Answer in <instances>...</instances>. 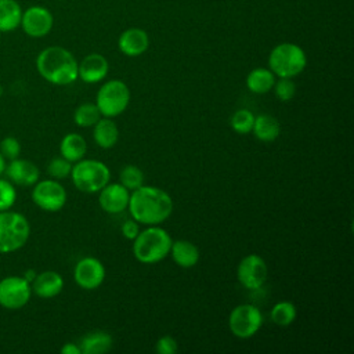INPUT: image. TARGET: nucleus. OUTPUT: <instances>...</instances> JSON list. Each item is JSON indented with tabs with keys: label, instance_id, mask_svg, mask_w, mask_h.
<instances>
[{
	"label": "nucleus",
	"instance_id": "1",
	"mask_svg": "<svg viewBox=\"0 0 354 354\" xmlns=\"http://www.w3.org/2000/svg\"><path fill=\"white\" fill-rule=\"evenodd\" d=\"M127 209L138 224L159 225L170 217L173 199L159 187L141 185L130 192Z\"/></svg>",
	"mask_w": 354,
	"mask_h": 354
},
{
	"label": "nucleus",
	"instance_id": "2",
	"mask_svg": "<svg viewBox=\"0 0 354 354\" xmlns=\"http://www.w3.org/2000/svg\"><path fill=\"white\" fill-rule=\"evenodd\" d=\"M36 68L44 80L57 86H66L77 79V61L61 46L41 50L36 58Z\"/></svg>",
	"mask_w": 354,
	"mask_h": 354
},
{
	"label": "nucleus",
	"instance_id": "3",
	"mask_svg": "<svg viewBox=\"0 0 354 354\" xmlns=\"http://www.w3.org/2000/svg\"><path fill=\"white\" fill-rule=\"evenodd\" d=\"M171 236L159 225H148L133 241V254L142 264L162 261L170 252Z\"/></svg>",
	"mask_w": 354,
	"mask_h": 354
},
{
	"label": "nucleus",
	"instance_id": "4",
	"mask_svg": "<svg viewBox=\"0 0 354 354\" xmlns=\"http://www.w3.org/2000/svg\"><path fill=\"white\" fill-rule=\"evenodd\" d=\"M307 65L304 50L295 43L277 44L268 55V69L277 77H295Z\"/></svg>",
	"mask_w": 354,
	"mask_h": 354
},
{
	"label": "nucleus",
	"instance_id": "5",
	"mask_svg": "<svg viewBox=\"0 0 354 354\" xmlns=\"http://www.w3.org/2000/svg\"><path fill=\"white\" fill-rule=\"evenodd\" d=\"M71 178L79 191L86 194H95L109 183L111 171L104 162L83 158L72 165Z\"/></svg>",
	"mask_w": 354,
	"mask_h": 354
},
{
	"label": "nucleus",
	"instance_id": "6",
	"mask_svg": "<svg viewBox=\"0 0 354 354\" xmlns=\"http://www.w3.org/2000/svg\"><path fill=\"white\" fill-rule=\"evenodd\" d=\"M30 225L28 218L12 210L0 212V253L21 249L29 239Z\"/></svg>",
	"mask_w": 354,
	"mask_h": 354
},
{
	"label": "nucleus",
	"instance_id": "7",
	"mask_svg": "<svg viewBox=\"0 0 354 354\" xmlns=\"http://www.w3.org/2000/svg\"><path fill=\"white\" fill-rule=\"evenodd\" d=\"M130 97L129 86L119 79H112L105 82L97 91L95 105L104 118L113 119L126 111Z\"/></svg>",
	"mask_w": 354,
	"mask_h": 354
},
{
	"label": "nucleus",
	"instance_id": "8",
	"mask_svg": "<svg viewBox=\"0 0 354 354\" xmlns=\"http://www.w3.org/2000/svg\"><path fill=\"white\" fill-rule=\"evenodd\" d=\"M263 325V314L254 304L243 303L232 308L228 317L230 332L238 339L254 336Z\"/></svg>",
	"mask_w": 354,
	"mask_h": 354
},
{
	"label": "nucleus",
	"instance_id": "9",
	"mask_svg": "<svg viewBox=\"0 0 354 354\" xmlns=\"http://www.w3.org/2000/svg\"><path fill=\"white\" fill-rule=\"evenodd\" d=\"M66 189L54 178L37 181L32 189V201L46 212L61 210L66 203Z\"/></svg>",
	"mask_w": 354,
	"mask_h": 354
},
{
	"label": "nucleus",
	"instance_id": "10",
	"mask_svg": "<svg viewBox=\"0 0 354 354\" xmlns=\"http://www.w3.org/2000/svg\"><path fill=\"white\" fill-rule=\"evenodd\" d=\"M32 296V286L24 277L10 275L0 281V306L8 310L22 308Z\"/></svg>",
	"mask_w": 354,
	"mask_h": 354
},
{
	"label": "nucleus",
	"instance_id": "11",
	"mask_svg": "<svg viewBox=\"0 0 354 354\" xmlns=\"http://www.w3.org/2000/svg\"><path fill=\"white\" fill-rule=\"evenodd\" d=\"M268 277V267L266 260L259 254H248L245 256L236 268V278L239 283L249 289L254 290L261 288Z\"/></svg>",
	"mask_w": 354,
	"mask_h": 354
},
{
	"label": "nucleus",
	"instance_id": "12",
	"mask_svg": "<svg viewBox=\"0 0 354 354\" xmlns=\"http://www.w3.org/2000/svg\"><path fill=\"white\" fill-rule=\"evenodd\" d=\"M54 25L51 11L43 6H30L22 11L19 26L30 37H43L50 33Z\"/></svg>",
	"mask_w": 354,
	"mask_h": 354
},
{
	"label": "nucleus",
	"instance_id": "13",
	"mask_svg": "<svg viewBox=\"0 0 354 354\" xmlns=\"http://www.w3.org/2000/svg\"><path fill=\"white\" fill-rule=\"evenodd\" d=\"M73 279L82 289L94 290L105 279V267L97 257H83L73 268Z\"/></svg>",
	"mask_w": 354,
	"mask_h": 354
},
{
	"label": "nucleus",
	"instance_id": "14",
	"mask_svg": "<svg viewBox=\"0 0 354 354\" xmlns=\"http://www.w3.org/2000/svg\"><path fill=\"white\" fill-rule=\"evenodd\" d=\"M130 191L120 183H108L101 191L98 203L101 209L109 214H118L127 209Z\"/></svg>",
	"mask_w": 354,
	"mask_h": 354
},
{
	"label": "nucleus",
	"instance_id": "15",
	"mask_svg": "<svg viewBox=\"0 0 354 354\" xmlns=\"http://www.w3.org/2000/svg\"><path fill=\"white\" fill-rule=\"evenodd\" d=\"M4 173L12 184L21 187L35 185L40 177L39 167L33 162L21 158L10 160V163L6 165Z\"/></svg>",
	"mask_w": 354,
	"mask_h": 354
},
{
	"label": "nucleus",
	"instance_id": "16",
	"mask_svg": "<svg viewBox=\"0 0 354 354\" xmlns=\"http://www.w3.org/2000/svg\"><path fill=\"white\" fill-rule=\"evenodd\" d=\"M109 71V64L106 58L98 53L86 55L80 64H77V77L84 83L94 84L101 82Z\"/></svg>",
	"mask_w": 354,
	"mask_h": 354
},
{
	"label": "nucleus",
	"instance_id": "17",
	"mask_svg": "<svg viewBox=\"0 0 354 354\" xmlns=\"http://www.w3.org/2000/svg\"><path fill=\"white\" fill-rule=\"evenodd\" d=\"M149 37L144 29L129 28L118 39V47L120 53L127 57H138L148 50Z\"/></svg>",
	"mask_w": 354,
	"mask_h": 354
},
{
	"label": "nucleus",
	"instance_id": "18",
	"mask_svg": "<svg viewBox=\"0 0 354 354\" xmlns=\"http://www.w3.org/2000/svg\"><path fill=\"white\" fill-rule=\"evenodd\" d=\"M30 286L36 296L41 299H51L61 293L64 288V278L55 271H43L36 274Z\"/></svg>",
	"mask_w": 354,
	"mask_h": 354
},
{
	"label": "nucleus",
	"instance_id": "19",
	"mask_svg": "<svg viewBox=\"0 0 354 354\" xmlns=\"http://www.w3.org/2000/svg\"><path fill=\"white\" fill-rule=\"evenodd\" d=\"M169 254L171 256L173 261L181 268L195 267L201 257L198 246L187 239L173 241Z\"/></svg>",
	"mask_w": 354,
	"mask_h": 354
},
{
	"label": "nucleus",
	"instance_id": "20",
	"mask_svg": "<svg viewBox=\"0 0 354 354\" xmlns=\"http://www.w3.org/2000/svg\"><path fill=\"white\" fill-rule=\"evenodd\" d=\"M113 339L106 330L87 332L79 342L82 354H105L112 348Z\"/></svg>",
	"mask_w": 354,
	"mask_h": 354
},
{
	"label": "nucleus",
	"instance_id": "21",
	"mask_svg": "<svg viewBox=\"0 0 354 354\" xmlns=\"http://www.w3.org/2000/svg\"><path fill=\"white\" fill-rule=\"evenodd\" d=\"M93 127V138L100 148L109 149L115 147L119 140V129L112 118L102 116Z\"/></svg>",
	"mask_w": 354,
	"mask_h": 354
},
{
	"label": "nucleus",
	"instance_id": "22",
	"mask_svg": "<svg viewBox=\"0 0 354 354\" xmlns=\"http://www.w3.org/2000/svg\"><path fill=\"white\" fill-rule=\"evenodd\" d=\"M252 133L254 137L263 142L275 141L281 133V124L277 118L268 113H260L254 116Z\"/></svg>",
	"mask_w": 354,
	"mask_h": 354
},
{
	"label": "nucleus",
	"instance_id": "23",
	"mask_svg": "<svg viewBox=\"0 0 354 354\" xmlns=\"http://www.w3.org/2000/svg\"><path fill=\"white\" fill-rule=\"evenodd\" d=\"M59 152L62 158L75 163L84 158L87 152V142L83 136L77 133H69L62 137L59 142Z\"/></svg>",
	"mask_w": 354,
	"mask_h": 354
},
{
	"label": "nucleus",
	"instance_id": "24",
	"mask_svg": "<svg viewBox=\"0 0 354 354\" xmlns=\"http://www.w3.org/2000/svg\"><path fill=\"white\" fill-rule=\"evenodd\" d=\"M275 75L268 68H254L246 76V87L254 94H266L272 90Z\"/></svg>",
	"mask_w": 354,
	"mask_h": 354
},
{
	"label": "nucleus",
	"instance_id": "25",
	"mask_svg": "<svg viewBox=\"0 0 354 354\" xmlns=\"http://www.w3.org/2000/svg\"><path fill=\"white\" fill-rule=\"evenodd\" d=\"M22 8L17 0H0V32H12L21 24Z\"/></svg>",
	"mask_w": 354,
	"mask_h": 354
},
{
	"label": "nucleus",
	"instance_id": "26",
	"mask_svg": "<svg viewBox=\"0 0 354 354\" xmlns=\"http://www.w3.org/2000/svg\"><path fill=\"white\" fill-rule=\"evenodd\" d=\"M297 317V310L296 306L288 300L278 301L272 306L270 311V318L275 325L279 326H289L295 322Z\"/></svg>",
	"mask_w": 354,
	"mask_h": 354
},
{
	"label": "nucleus",
	"instance_id": "27",
	"mask_svg": "<svg viewBox=\"0 0 354 354\" xmlns=\"http://www.w3.org/2000/svg\"><path fill=\"white\" fill-rule=\"evenodd\" d=\"M102 118L95 102H83L73 112V122L79 127H93Z\"/></svg>",
	"mask_w": 354,
	"mask_h": 354
},
{
	"label": "nucleus",
	"instance_id": "28",
	"mask_svg": "<svg viewBox=\"0 0 354 354\" xmlns=\"http://www.w3.org/2000/svg\"><path fill=\"white\" fill-rule=\"evenodd\" d=\"M145 181V176L144 171L136 166V165H126L119 174V183L126 187L130 192L140 188L141 185H144Z\"/></svg>",
	"mask_w": 354,
	"mask_h": 354
},
{
	"label": "nucleus",
	"instance_id": "29",
	"mask_svg": "<svg viewBox=\"0 0 354 354\" xmlns=\"http://www.w3.org/2000/svg\"><path fill=\"white\" fill-rule=\"evenodd\" d=\"M253 122H254V115L249 109H238L232 113L230 119V124L232 130L236 131L238 134L252 133Z\"/></svg>",
	"mask_w": 354,
	"mask_h": 354
},
{
	"label": "nucleus",
	"instance_id": "30",
	"mask_svg": "<svg viewBox=\"0 0 354 354\" xmlns=\"http://www.w3.org/2000/svg\"><path fill=\"white\" fill-rule=\"evenodd\" d=\"M71 171H72V162H69L62 156L53 158L47 165V173L54 180L66 178L68 176H71Z\"/></svg>",
	"mask_w": 354,
	"mask_h": 354
},
{
	"label": "nucleus",
	"instance_id": "31",
	"mask_svg": "<svg viewBox=\"0 0 354 354\" xmlns=\"http://www.w3.org/2000/svg\"><path fill=\"white\" fill-rule=\"evenodd\" d=\"M272 90L278 100L286 102L296 95V83L292 80V77H278V80H275L274 83Z\"/></svg>",
	"mask_w": 354,
	"mask_h": 354
},
{
	"label": "nucleus",
	"instance_id": "32",
	"mask_svg": "<svg viewBox=\"0 0 354 354\" xmlns=\"http://www.w3.org/2000/svg\"><path fill=\"white\" fill-rule=\"evenodd\" d=\"M17 199V191L10 180L0 178V212L12 207Z\"/></svg>",
	"mask_w": 354,
	"mask_h": 354
},
{
	"label": "nucleus",
	"instance_id": "33",
	"mask_svg": "<svg viewBox=\"0 0 354 354\" xmlns=\"http://www.w3.org/2000/svg\"><path fill=\"white\" fill-rule=\"evenodd\" d=\"M0 153L3 155L4 159L12 160L19 158L21 153V144L17 138L14 137H6L0 141Z\"/></svg>",
	"mask_w": 354,
	"mask_h": 354
},
{
	"label": "nucleus",
	"instance_id": "34",
	"mask_svg": "<svg viewBox=\"0 0 354 354\" xmlns=\"http://www.w3.org/2000/svg\"><path fill=\"white\" fill-rule=\"evenodd\" d=\"M177 350H178L177 340L169 335L159 337L155 344V351L158 354H174Z\"/></svg>",
	"mask_w": 354,
	"mask_h": 354
},
{
	"label": "nucleus",
	"instance_id": "35",
	"mask_svg": "<svg viewBox=\"0 0 354 354\" xmlns=\"http://www.w3.org/2000/svg\"><path fill=\"white\" fill-rule=\"evenodd\" d=\"M120 231H122V235H123L126 239L134 241L136 236L138 235V232H140L141 230H140L138 223H137L134 218H129V220H126V221L122 224Z\"/></svg>",
	"mask_w": 354,
	"mask_h": 354
},
{
	"label": "nucleus",
	"instance_id": "36",
	"mask_svg": "<svg viewBox=\"0 0 354 354\" xmlns=\"http://www.w3.org/2000/svg\"><path fill=\"white\" fill-rule=\"evenodd\" d=\"M61 353H62V354H82L79 344L72 343V342L65 343V344L61 347Z\"/></svg>",
	"mask_w": 354,
	"mask_h": 354
},
{
	"label": "nucleus",
	"instance_id": "37",
	"mask_svg": "<svg viewBox=\"0 0 354 354\" xmlns=\"http://www.w3.org/2000/svg\"><path fill=\"white\" fill-rule=\"evenodd\" d=\"M6 170V159L3 158V155L0 153V176L4 173Z\"/></svg>",
	"mask_w": 354,
	"mask_h": 354
},
{
	"label": "nucleus",
	"instance_id": "38",
	"mask_svg": "<svg viewBox=\"0 0 354 354\" xmlns=\"http://www.w3.org/2000/svg\"><path fill=\"white\" fill-rule=\"evenodd\" d=\"M1 93H3V88H1V86H0V95H1Z\"/></svg>",
	"mask_w": 354,
	"mask_h": 354
}]
</instances>
